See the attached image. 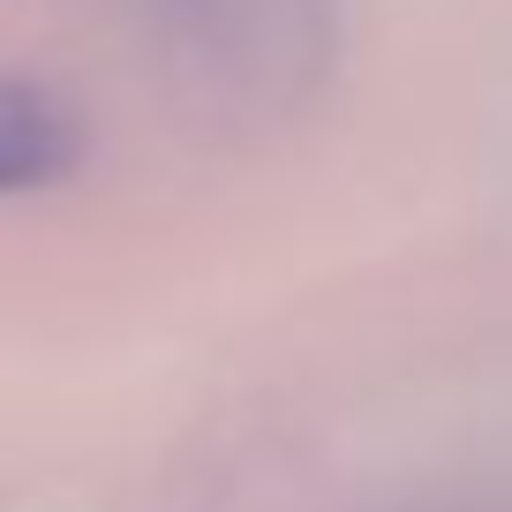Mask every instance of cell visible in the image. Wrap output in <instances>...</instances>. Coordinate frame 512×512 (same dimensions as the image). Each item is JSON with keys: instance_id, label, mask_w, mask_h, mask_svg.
I'll use <instances>...</instances> for the list:
<instances>
[{"instance_id": "7a4b0ae2", "label": "cell", "mask_w": 512, "mask_h": 512, "mask_svg": "<svg viewBox=\"0 0 512 512\" xmlns=\"http://www.w3.org/2000/svg\"><path fill=\"white\" fill-rule=\"evenodd\" d=\"M83 151H91V128H83L76 98L0 68V196L61 189L83 166Z\"/></svg>"}, {"instance_id": "6da1fadb", "label": "cell", "mask_w": 512, "mask_h": 512, "mask_svg": "<svg viewBox=\"0 0 512 512\" xmlns=\"http://www.w3.org/2000/svg\"><path fill=\"white\" fill-rule=\"evenodd\" d=\"M159 61L226 121H294L339 68V0H128Z\"/></svg>"}]
</instances>
